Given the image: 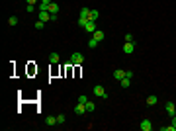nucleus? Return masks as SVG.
<instances>
[{
    "label": "nucleus",
    "mask_w": 176,
    "mask_h": 131,
    "mask_svg": "<svg viewBox=\"0 0 176 131\" xmlns=\"http://www.w3.org/2000/svg\"><path fill=\"white\" fill-rule=\"evenodd\" d=\"M82 63H84V57H82V53H73V55H71L69 65H82Z\"/></svg>",
    "instance_id": "obj_1"
},
{
    "label": "nucleus",
    "mask_w": 176,
    "mask_h": 131,
    "mask_svg": "<svg viewBox=\"0 0 176 131\" xmlns=\"http://www.w3.org/2000/svg\"><path fill=\"white\" fill-rule=\"evenodd\" d=\"M94 96H96V98H106V96H108V94H106V88L102 86V84H96V86H94Z\"/></svg>",
    "instance_id": "obj_2"
},
{
    "label": "nucleus",
    "mask_w": 176,
    "mask_h": 131,
    "mask_svg": "<svg viewBox=\"0 0 176 131\" xmlns=\"http://www.w3.org/2000/svg\"><path fill=\"white\" fill-rule=\"evenodd\" d=\"M37 18H39L41 22H49V20H51V12H49V10H39Z\"/></svg>",
    "instance_id": "obj_3"
},
{
    "label": "nucleus",
    "mask_w": 176,
    "mask_h": 131,
    "mask_svg": "<svg viewBox=\"0 0 176 131\" xmlns=\"http://www.w3.org/2000/svg\"><path fill=\"white\" fill-rule=\"evenodd\" d=\"M75 114H77V116H84V114H86V104H80V102H78L77 106H75Z\"/></svg>",
    "instance_id": "obj_4"
},
{
    "label": "nucleus",
    "mask_w": 176,
    "mask_h": 131,
    "mask_svg": "<svg viewBox=\"0 0 176 131\" xmlns=\"http://www.w3.org/2000/svg\"><path fill=\"white\" fill-rule=\"evenodd\" d=\"M133 51H135V45H133V41H125V45H123V53H125V55H131Z\"/></svg>",
    "instance_id": "obj_5"
},
{
    "label": "nucleus",
    "mask_w": 176,
    "mask_h": 131,
    "mask_svg": "<svg viewBox=\"0 0 176 131\" xmlns=\"http://www.w3.org/2000/svg\"><path fill=\"white\" fill-rule=\"evenodd\" d=\"M166 114H168V116H176V106H174V102H166Z\"/></svg>",
    "instance_id": "obj_6"
},
{
    "label": "nucleus",
    "mask_w": 176,
    "mask_h": 131,
    "mask_svg": "<svg viewBox=\"0 0 176 131\" xmlns=\"http://www.w3.org/2000/svg\"><path fill=\"white\" fill-rule=\"evenodd\" d=\"M139 127H141V131H151V129H153V123H151L149 120H143Z\"/></svg>",
    "instance_id": "obj_7"
},
{
    "label": "nucleus",
    "mask_w": 176,
    "mask_h": 131,
    "mask_svg": "<svg viewBox=\"0 0 176 131\" xmlns=\"http://www.w3.org/2000/svg\"><path fill=\"white\" fill-rule=\"evenodd\" d=\"M92 37H94V39H96V41H98V43H100V41H104V37H106V33H104V32H100V30H96V32L92 33Z\"/></svg>",
    "instance_id": "obj_8"
},
{
    "label": "nucleus",
    "mask_w": 176,
    "mask_h": 131,
    "mask_svg": "<svg viewBox=\"0 0 176 131\" xmlns=\"http://www.w3.org/2000/svg\"><path fill=\"white\" fill-rule=\"evenodd\" d=\"M47 10L51 12V14H59V10H61V6H59V4H57V2H51V4H49V8H47Z\"/></svg>",
    "instance_id": "obj_9"
},
{
    "label": "nucleus",
    "mask_w": 176,
    "mask_h": 131,
    "mask_svg": "<svg viewBox=\"0 0 176 131\" xmlns=\"http://www.w3.org/2000/svg\"><path fill=\"white\" fill-rule=\"evenodd\" d=\"M114 78H116V80H121V78H125V71H123V69H118V71H114Z\"/></svg>",
    "instance_id": "obj_10"
},
{
    "label": "nucleus",
    "mask_w": 176,
    "mask_h": 131,
    "mask_svg": "<svg viewBox=\"0 0 176 131\" xmlns=\"http://www.w3.org/2000/svg\"><path fill=\"white\" fill-rule=\"evenodd\" d=\"M84 30L90 32V33H94V32H96V22H90V20H88V24L84 26Z\"/></svg>",
    "instance_id": "obj_11"
},
{
    "label": "nucleus",
    "mask_w": 176,
    "mask_h": 131,
    "mask_svg": "<svg viewBox=\"0 0 176 131\" xmlns=\"http://www.w3.org/2000/svg\"><path fill=\"white\" fill-rule=\"evenodd\" d=\"M159 102V98L155 96V94H151V96H147V106H155Z\"/></svg>",
    "instance_id": "obj_12"
},
{
    "label": "nucleus",
    "mask_w": 176,
    "mask_h": 131,
    "mask_svg": "<svg viewBox=\"0 0 176 131\" xmlns=\"http://www.w3.org/2000/svg\"><path fill=\"white\" fill-rule=\"evenodd\" d=\"M49 63H51V65H57V63H59V53H51L49 55Z\"/></svg>",
    "instance_id": "obj_13"
},
{
    "label": "nucleus",
    "mask_w": 176,
    "mask_h": 131,
    "mask_svg": "<svg viewBox=\"0 0 176 131\" xmlns=\"http://www.w3.org/2000/svg\"><path fill=\"white\" fill-rule=\"evenodd\" d=\"M98 10H90V16H88V20H90V22H96V20H98Z\"/></svg>",
    "instance_id": "obj_14"
},
{
    "label": "nucleus",
    "mask_w": 176,
    "mask_h": 131,
    "mask_svg": "<svg viewBox=\"0 0 176 131\" xmlns=\"http://www.w3.org/2000/svg\"><path fill=\"white\" fill-rule=\"evenodd\" d=\"M120 82H121V88H129V84H131V78L125 77V78H121Z\"/></svg>",
    "instance_id": "obj_15"
},
{
    "label": "nucleus",
    "mask_w": 176,
    "mask_h": 131,
    "mask_svg": "<svg viewBox=\"0 0 176 131\" xmlns=\"http://www.w3.org/2000/svg\"><path fill=\"white\" fill-rule=\"evenodd\" d=\"M45 123H47V125H55V123H57V118H53V116H47V118H45Z\"/></svg>",
    "instance_id": "obj_16"
},
{
    "label": "nucleus",
    "mask_w": 176,
    "mask_h": 131,
    "mask_svg": "<svg viewBox=\"0 0 176 131\" xmlns=\"http://www.w3.org/2000/svg\"><path fill=\"white\" fill-rule=\"evenodd\" d=\"M86 24H88V18H84V16H80V18H78V26H80V28H84Z\"/></svg>",
    "instance_id": "obj_17"
},
{
    "label": "nucleus",
    "mask_w": 176,
    "mask_h": 131,
    "mask_svg": "<svg viewBox=\"0 0 176 131\" xmlns=\"http://www.w3.org/2000/svg\"><path fill=\"white\" fill-rule=\"evenodd\" d=\"M94 108H96V106H94V102H90V100H88V102H86V112H94Z\"/></svg>",
    "instance_id": "obj_18"
},
{
    "label": "nucleus",
    "mask_w": 176,
    "mask_h": 131,
    "mask_svg": "<svg viewBox=\"0 0 176 131\" xmlns=\"http://www.w3.org/2000/svg\"><path fill=\"white\" fill-rule=\"evenodd\" d=\"M80 16H84V18H88V16H90V8H86V6H84V8L80 10Z\"/></svg>",
    "instance_id": "obj_19"
},
{
    "label": "nucleus",
    "mask_w": 176,
    "mask_h": 131,
    "mask_svg": "<svg viewBox=\"0 0 176 131\" xmlns=\"http://www.w3.org/2000/svg\"><path fill=\"white\" fill-rule=\"evenodd\" d=\"M88 47H90V49H94V47H98V41H96V39L92 37V39L88 41Z\"/></svg>",
    "instance_id": "obj_20"
},
{
    "label": "nucleus",
    "mask_w": 176,
    "mask_h": 131,
    "mask_svg": "<svg viewBox=\"0 0 176 131\" xmlns=\"http://www.w3.org/2000/svg\"><path fill=\"white\" fill-rule=\"evenodd\" d=\"M43 28H45V22H41V20L35 22V30H43Z\"/></svg>",
    "instance_id": "obj_21"
},
{
    "label": "nucleus",
    "mask_w": 176,
    "mask_h": 131,
    "mask_svg": "<svg viewBox=\"0 0 176 131\" xmlns=\"http://www.w3.org/2000/svg\"><path fill=\"white\" fill-rule=\"evenodd\" d=\"M8 24H10V26H18V18H16V16H10Z\"/></svg>",
    "instance_id": "obj_22"
},
{
    "label": "nucleus",
    "mask_w": 176,
    "mask_h": 131,
    "mask_svg": "<svg viewBox=\"0 0 176 131\" xmlns=\"http://www.w3.org/2000/svg\"><path fill=\"white\" fill-rule=\"evenodd\" d=\"M161 131H176L174 125H165V127H161Z\"/></svg>",
    "instance_id": "obj_23"
},
{
    "label": "nucleus",
    "mask_w": 176,
    "mask_h": 131,
    "mask_svg": "<svg viewBox=\"0 0 176 131\" xmlns=\"http://www.w3.org/2000/svg\"><path fill=\"white\" fill-rule=\"evenodd\" d=\"M78 102H80V104H86V102H88V98L84 96V94H80V96H78Z\"/></svg>",
    "instance_id": "obj_24"
},
{
    "label": "nucleus",
    "mask_w": 176,
    "mask_h": 131,
    "mask_svg": "<svg viewBox=\"0 0 176 131\" xmlns=\"http://www.w3.org/2000/svg\"><path fill=\"white\" fill-rule=\"evenodd\" d=\"M57 123H65V116H63V114L57 116Z\"/></svg>",
    "instance_id": "obj_25"
},
{
    "label": "nucleus",
    "mask_w": 176,
    "mask_h": 131,
    "mask_svg": "<svg viewBox=\"0 0 176 131\" xmlns=\"http://www.w3.org/2000/svg\"><path fill=\"white\" fill-rule=\"evenodd\" d=\"M125 41H133V33H125Z\"/></svg>",
    "instance_id": "obj_26"
},
{
    "label": "nucleus",
    "mask_w": 176,
    "mask_h": 131,
    "mask_svg": "<svg viewBox=\"0 0 176 131\" xmlns=\"http://www.w3.org/2000/svg\"><path fill=\"white\" fill-rule=\"evenodd\" d=\"M26 10H28V12H30V14H32V12L35 10V8H33V4H28V8H26Z\"/></svg>",
    "instance_id": "obj_27"
},
{
    "label": "nucleus",
    "mask_w": 176,
    "mask_h": 131,
    "mask_svg": "<svg viewBox=\"0 0 176 131\" xmlns=\"http://www.w3.org/2000/svg\"><path fill=\"white\" fill-rule=\"evenodd\" d=\"M125 77H127V78H133V71H125Z\"/></svg>",
    "instance_id": "obj_28"
},
{
    "label": "nucleus",
    "mask_w": 176,
    "mask_h": 131,
    "mask_svg": "<svg viewBox=\"0 0 176 131\" xmlns=\"http://www.w3.org/2000/svg\"><path fill=\"white\" fill-rule=\"evenodd\" d=\"M172 125L176 127V116H172Z\"/></svg>",
    "instance_id": "obj_29"
},
{
    "label": "nucleus",
    "mask_w": 176,
    "mask_h": 131,
    "mask_svg": "<svg viewBox=\"0 0 176 131\" xmlns=\"http://www.w3.org/2000/svg\"><path fill=\"white\" fill-rule=\"evenodd\" d=\"M26 2H28V4H35V0H26Z\"/></svg>",
    "instance_id": "obj_30"
}]
</instances>
